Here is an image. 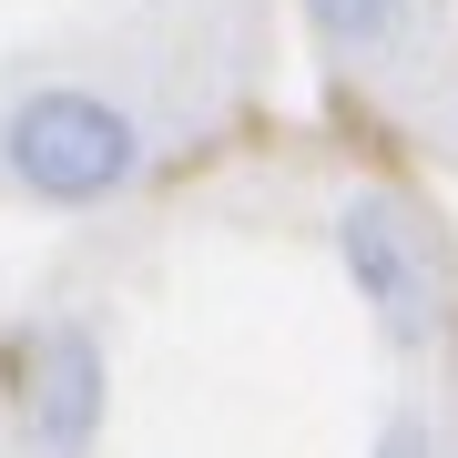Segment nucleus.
Wrapping results in <instances>:
<instances>
[{
  "label": "nucleus",
  "instance_id": "obj_1",
  "mask_svg": "<svg viewBox=\"0 0 458 458\" xmlns=\"http://www.w3.org/2000/svg\"><path fill=\"white\" fill-rule=\"evenodd\" d=\"M0 164H11V183L41 194V204H113L123 183L143 174V132H132V113H113L102 92L51 82L31 102H11Z\"/></svg>",
  "mask_w": 458,
  "mask_h": 458
},
{
  "label": "nucleus",
  "instance_id": "obj_2",
  "mask_svg": "<svg viewBox=\"0 0 458 458\" xmlns=\"http://www.w3.org/2000/svg\"><path fill=\"white\" fill-rule=\"evenodd\" d=\"M336 255H346V285L367 295V316L387 327V346H428V327H438V255H428L418 214L397 194H357L336 214Z\"/></svg>",
  "mask_w": 458,
  "mask_h": 458
},
{
  "label": "nucleus",
  "instance_id": "obj_3",
  "mask_svg": "<svg viewBox=\"0 0 458 458\" xmlns=\"http://www.w3.org/2000/svg\"><path fill=\"white\" fill-rule=\"evenodd\" d=\"M21 408H31L41 448H92V428H102V346H92V327H41Z\"/></svg>",
  "mask_w": 458,
  "mask_h": 458
},
{
  "label": "nucleus",
  "instance_id": "obj_4",
  "mask_svg": "<svg viewBox=\"0 0 458 458\" xmlns=\"http://www.w3.org/2000/svg\"><path fill=\"white\" fill-rule=\"evenodd\" d=\"M306 21L336 51H387L397 31H408V0H306Z\"/></svg>",
  "mask_w": 458,
  "mask_h": 458
}]
</instances>
